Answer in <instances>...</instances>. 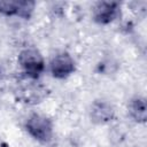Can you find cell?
I'll use <instances>...</instances> for the list:
<instances>
[{
    "label": "cell",
    "instance_id": "obj_4",
    "mask_svg": "<svg viewBox=\"0 0 147 147\" xmlns=\"http://www.w3.org/2000/svg\"><path fill=\"white\" fill-rule=\"evenodd\" d=\"M33 6L34 3L29 1H0V13L28 18L32 13Z\"/></svg>",
    "mask_w": 147,
    "mask_h": 147
},
{
    "label": "cell",
    "instance_id": "obj_6",
    "mask_svg": "<svg viewBox=\"0 0 147 147\" xmlns=\"http://www.w3.org/2000/svg\"><path fill=\"white\" fill-rule=\"evenodd\" d=\"M113 107L106 101H95L91 108V118L94 123L105 124L113 119Z\"/></svg>",
    "mask_w": 147,
    "mask_h": 147
},
{
    "label": "cell",
    "instance_id": "obj_3",
    "mask_svg": "<svg viewBox=\"0 0 147 147\" xmlns=\"http://www.w3.org/2000/svg\"><path fill=\"white\" fill-rule=\"evenodd\" d=\"M75 70V62L68 53L57 54L51 62V71L55 78H65Z\"/></svg>",
    "mask_w": 147,
    "mask_h": 147
},
{
    "label": "cell",
    "instance_id": "obj_5",
    "mask_svg": "<svg viewBox=\"0 0 147 147\" xmlns=\"http://www.w3.org/2000/svg\"><path fill=\"white\" fill-rule=\"evenodd\" d=\"M118 14V3L117 2H98L94 7V20L100 24H108Z\"/></svg>",
    "mask_w": 147,
    "mask_h": 147
},
{
    "label": "cell",
    "instance_id": "obj_1",
    "mask_svg": "<svg viewBox=\"0 0 147 147\" xmlns=\"http://www.w3.org/2000/svg\"><path fill=\"white\" fill-rule=\"evenodd\" d=\"M25 129L34 139L41 142H48L53 136L52 122L44 115H31L25 123Z\"/></svg>",
    "mask_w": 147,
    "mask_h": 147
},
{
    "label": "cell",
    "instance_id": "obj_2",
    "mask_svg": "<svg viewBox=\"0 0 147 147\" xmlns=\"http://www.w3.org/2000/svg\"><path fill=\"white\" fill-rule=\"evenodd\" d=\"M18 63L24 72L31 78H38L45 67L41 54L34 48L23 49L18 55Z\"/></svg>",
    "mask_w": 147,
    "mask_h": 147
},
{
    "label": "cell",
    "instance_id": "obj_7",
    "mask_svg": "<svg viewBox=\"0 0 147 147\" xmlns=\"http://www.w3.org/2000/svg\"><path fill=\"white\" fill-rule=\"evenodd\" d=\"M146 100L144 98L137 96L131 100L130 102V114L137 122H145L146 121Z\"/></svg>",
    "mask_w": 147,
    "mask_h": 147
}]
</instances>
